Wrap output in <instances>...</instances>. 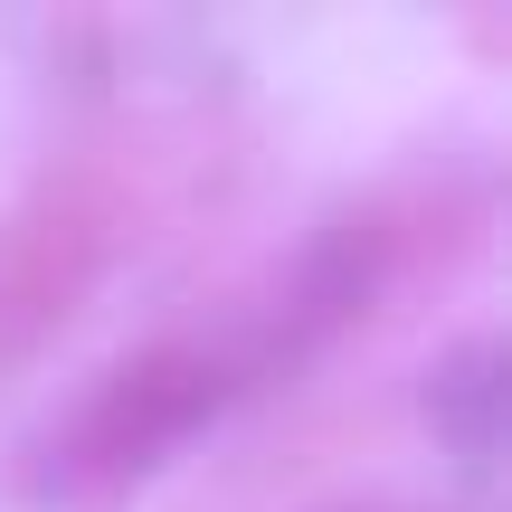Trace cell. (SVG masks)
Instances as JSON below:
<instances>
[{"label":"cell","instance_id":"obj_1","mask_svg":"<svg viewBox=\"0 0 512 512\" xmlns=\"http://www.w3.org/2000/svg\"><path fill=\"white\" fill-rule=\"evenodd\" d=\"M209 399H219V370H200V361H133V370H114L105 408L86 418V437L105 446V465H143L152 446L181 437Z\"/></svg>","mask_w":512,"mask_h":512}]
</instances>
